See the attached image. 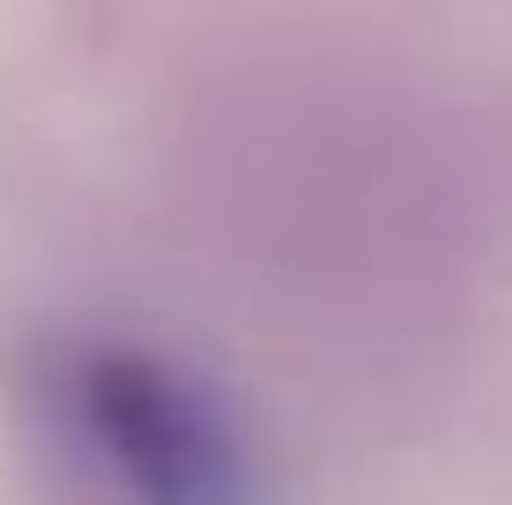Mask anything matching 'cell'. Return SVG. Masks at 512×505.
Returning <instances> with one entry per match:
<instances>
[{"label": "cell", "mask_w": 512, "mask_h": 505, "mask_svg": "<svg viewBox=\"0 0 512 505\" xmlns=\"http://www.w3.org/2000/svg\"><path fill=\"white\" fill-rule=\"evenodd\" d=\"M30 394L119 505H268V468L238 409L149 342L60 335L38 350Z\"/></svg>", "instance_id": "6da1fadb"}]
</instances>
